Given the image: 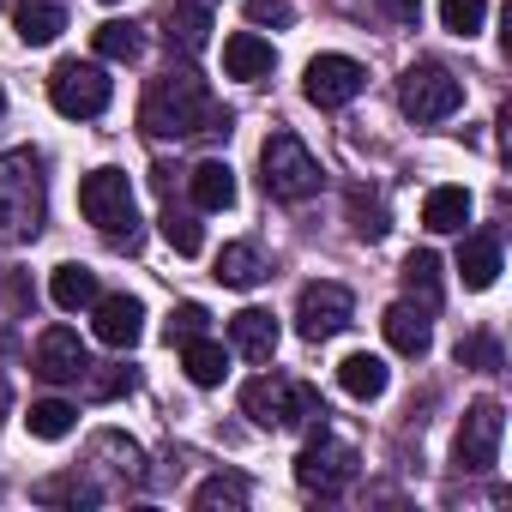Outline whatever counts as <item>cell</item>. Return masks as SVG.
<instances>
[{
  "instance_id": "4",
  "label": "cell",
  "mask_w": 512,
  "mask_h": 512,
  "mask_svg": "<svg viewBox=\"0 0 512 512\" xmlns=\"http://www.w3.org/2000/svg\"><path fill=\"white\" fill-rule=\"evenodd\" d=\"M260 181H266V193L272 199H314L320 193V157L296 139V133H272L266 145H260Z\"/></svg>"
},
{
  "instance_id": "15",
  "label": "cell",
  "mask_w": 512,
  "mask_h": 512,
  "mask_svg": "<svg viewBox=\"0 0 512 512\" xmlns=\"http://www.w3.org/2000/svg\"><path fill=\"white\" fill-rule=\"evenodd\" d=\"M380 332H386V344H392L398 356H428V344H434V320H428V308H416V302H392L386 320H380Z\"/></svg>"
},
{
  "instance_id": "5",
  "label": "cell",
  "mask_w": 512,
  "mask_h": 512,
  "mask_svg": "<svg viewBox=\"0 0 512 512\" xmlns=\"http://www.w3.org/2000/svg\"><path fill=\"white\" fill-rule=\"evenodd\" d=\"M109 97H115V85H109V73H103L97 61H61V67L49 73V103H55L67 121H97V115L109 109Z\"/></svg>"
},
{
  "instance_id": "8",
  "label": "cell",
  "mask_w": 512,
  "mask_h": 512,
  "mask_svg": "<svg viewBox=\"0 0 512 512\" xmlns=\"http://www.w3.org/2000/svg\"><path fill=\"white\" fill-rule=\"evenodd\" d=\"M500 434H506V410H500L494 398H476V404L464 410V422H458L452 464H458L464 476H482V470H494V458H500Z\"/></svg>"
},
{
  "instance_id": "25",
  "label": "cell",
  "mask_w": 512,
  "mask_h": 512,
  "mask_svg": "<svg viewBox=\"0 0 512 512\" xmlns=\"http://www.w3.org/2000/svg\"><path fill=\"white\" fill-rule=\"evenodd\" d=\"M181 368H187L193 386H223V374H229V350L211 344V338H187V344H181Z\"/></svg>"
},
{
  "instance_id": "39",
  "label": "cell",
  "mask_w": 512,
  "mask_h": 512,
  "mask_svg": "<svg viewBox=\"0 0 512 512\" xmlns=\"http://www.w3.org/2000/svg\"><path fill=\"white\" fill-rule=\"evenodd\" d=\"M7 404H13V386H7V374H0V416H7Z\"/></svg>"
},
{
  "instance_id": "23",
  "label": "cell",
  "mask_w": 512,
  "mask_h": 512,
  "mask_svg": "<svg viewBox=\"0 0 512 512\" xmlns=\"http://www.w3.org/2000/svg\"><path fill=\"white\" fill-rule=\"evenodd\" d=\"M338 386H344L350 398H362V404H368V398H380V392L392 386V368H386L380 356L356 350V356H344V362H338Z\"/></svg>"
},
{
  "instance_id": "9",
  "label": "cell",
  "mask_w": 512,
  "mask_h": 512,
  "mask_svg": "<svg viewBox=\"0 0 512 512\" xmlns=\"http://www.w3.org/2000/svg\"><path fill=\"white\" fill-rule=\"evenodd\" d=\"M350 320H356V296H350L344 284H308V290L296 296V332H302L308 344L338 338Z\"/></svg>"
},
{
  "instance_id": "29",
  "label": "cell",
  "mask_w": 512,
  "mask_h": 512,
  "mask_svg": "<svg viewBox=\"0 0 512 512\" xmlns=\"http://www.w3.org/2000/svg\"><path fill=\"white\" fill-rule=\"evenodd\" d=\"M97 55L103 61H139V49H145V37H139V25H127V19H109V25H97Z\"/></svg>"
},
{
  "instance_id": "21",
  "label": "cell",
  "mask_w": 512,
  "mask_h": 512,
  "mask_svg": "<svg viewBox=\"0 0 512 512\" xmlns=\"http://www.w3.org/2000/svg\"><path fill=\"white\" fill-rule=\"evenodd\" d=\"M284 386H290V380H278V374L247 380V386H241V416H247L253 428H278V422H284Z\"/></svg>"
},
{
  "instance_id": "10",
  "label": "cell",
  "mask_w": 512,
  "mask_h": 512,
  "mask_svg": "<svg viewBox=\"0 0 512 512\" xmlns=\"http://www.w3.org/2000/svg\"><path fill=\"white\" fill-rule=\"evenodd\" d=\"M362 85H368V67L350 61V55H314L308 73H302V91H308L314 109H344V103L362 97Z\"/></svg>"
},
{
  "instance_id": "6",
  "label": "cell",
  "mask_w": 512,
  "mask_h": 512,
  "mask_svg": "<svg viewBox=\"0 0 512 512\" xmlns=\"http://www.w3.org/2000/svg\"><path fill=\"white\" fill-rule=\"evenodd\" d=\"M458 103H464V85H458V73H446L440 61H416V67L398 79V109H404L410 121H446V115H458Z\"/></svg>"
},
{
  "instance_id": "1",
  "label": "cell",
  "mask_w": 512,
  "mask_h": 512,
  "mask_svg": "<svg viewBox=\"0 0 512 512\" xmlns=\"http://www.w3.org/2000/svg\"><path fill=\"white\" fill-rule=\"evenodd\" d=\"M229 109L211 97V85L181 67V73H157L145 85V103H139V127L151 139H193V133H229Z\"/></svg>"
},
{
  "instance_id": "36",
  "label": "cell",
  "mask_w": 512,
  "mask_h": 512,
  "mask_svg": "<svg viewBox=\"0 0 512 512\" xmlns=\"http://www.w3.org/2000/svg\"><path fill=\"white\" fill-rule=\"evenodd\" d=\"M247 19L253 25H296V7H290V0H247Z\"/></svg>"
},
{
  "instance_id": "19",
  "label": "cell",
  "mask_w": 512,
  "mask_h": 512,
  "mask_svg": "<svg viewBox=\"0 0 512 512\" xmlns=\"http://www.w3.org/2000/svg\"><path fill=\"white\" fill-rule=\"evenodd\" d=\"M458 278H464V290H494V278H500V235H470L458 247Z\"/></svg>"
},
{
  "instance_id": "20",
  "label": "cell",
  "mask_w": 512,
  "mask_h": 512,
  "mask_svg": "<svg viewBox=\"0 0 512 512\" xmlns=\"http://www.w3.org/2000/svg\"><path fill=\"white\" fill-rule=\"evenodd\" d=\"M49 296H55V308H61V314H79V308H91V302L103 296V284H97V272H91V266L67 260V266H55Z\"/></svg>"
},
{
  "instance_id": "2",
  "label": "cell",
  "mask_w": 512,
  "mask_h": 512,
  "mask_svg": "<svg viewBox=\"0 0 512 512\" xmlns=\"http://www.w3.org/2000/svg\"><path fill=\"white\" fill-rule=\"evenodd\" d=\"M49 217V175L37 151H0V247H25L43 235Z\"/></svg>"
},
{
  "instance_id": "28",
  "label": "cell",
  "mask_w": 512,
  "mask_h": 512,
  "mask_svg": "<svg viewBox=\"0 0 512 512\" xmlns=\"http://www.w3.org/2000/svg\"><path fill=\"white\" fill-rule=\"evenodd\" d=\"M73 422H79V410H73L67 398H37V404H31V416H25V428H31L37 440H67V434H73Z\"/></svg>"
},
{
  "instance_id": "18",
  "label": "cell",
  "mask_w": 512,
  "mask_h": 512,
  "mask_svg": "<svg viewBox=\"0 0 512 512\" xmlns=\"http://www.w3.org/2000/svg\"><path fill=\"white\" fill-rule=\"evenodd\" d=\"M13 31L31 49H43V43H55L67 31V7H61V0H19V7H13Z\"/></svg>"
},
{
  "instance_id": "30",
  "label": "cell",
  "mask_w": 512,
  "mask_h": 512,
  "mask_svg": "<svg viewBox=\"0 0 512 512\" xmlns=\"http://www.w3.org/2000/svg\"><path fill=\"white\" fill-rule=\"evenodd\" d=\"M163 241H169L175 253H187V260H193V253L205 247V229H199V217H193V211L163 205Z\"/></svg>"
},
{
  "instance_id": "37",
  "label": "cell",
  "mask_w": 512,
  "mask_h": 512,
  "mask_svg": "<svg viewBox=\"0 0 512 512\" xmlns=\"http://www.w3.org/2000/svg\"><path fill=\"white\" fill-rule=\"evenodd\" d=\"M380 19H392V25L416 31V25H422V0H380Z\"/></svg>"
},
{
  "instance_id": "17",
  "label": "cell",
  "mask_w": 512,
  "mask_h": 512,
  "mask_svg": "<svg viewBox=\"0 0 512 512\" xmlns=\"http://www.w3.org/2000/svg\"><path fill=\"white\" fill-rule=\"evenodd\" d=\"M187 193H193L199 211H229L235 205V169L223 157H205V163L187 169Z\"/></svg>"
},
{
  "instance_id": "24",
  "label": "cell",
  "mask_w": 512,
  "mask_h": 512,
  "mask_svg": "<svg viewBox=\"0 0 512 512\" xmlns=\"http://www.w3.org/2000/svg\"><path fill=\"white\" fill-rule=\"evenodd\" d=\"M217 284H229V290H253L266 278V260H260V247L253 241H229L223 253H217V272H211Z\"/></svg>"
},
{
  "instance_id": "3",
  "label": "cell",
  "mask_w": 512,
  "mask_h": 512,
  "mask_svg": "<svg viewBox=\"0 0 512 512\" xmlns=\"http://www.w3.org/2000/svg\"><path fill=\"white\" fill-rule=\"evenodd\" d=\"M79 211H85V223H97L109 241H121V247L139 241V199H133L127 169H91V175L79 181Z\"/></svg>"
},
{
  "instance_id": "26",
  "label": "cell",
  "mask_w": 512,
  "mask_h": 512,
  "mask_svg": "<svg viewBox=\"0 0 512 512\" xmlns=\"http://www.w3.org/2000/svg\"><path fill=\"white\" fill-rule=\"evenodd\" d=\"M404 290H410V302L416 308H440V253H428V247H416L410 260H404Z\"/></svg>"
},
{
  "instance_id": "33",
  "label": "cell",
  "mask_w": 512,
  "mask_h": 512,
  "mask_svg": "<svg viewBox=\"0 0 512 512\" xmlns=\"http://www.w3.org/2000/svg\"><path fill=\"white\" fill-rule=\"evenodd\" d=\"M37 500H73V506H97L103 488H91L85 476H55V482H37Z\"/></svg>"
},
{
  "instance_id": "40",
  "label": "cell",
  "mask_w": 512,
  "mask_h": 512,
  "mask_svg": "<svg viewBox=\"0 0 512 512\" xmlns=\"http://www.w3.org/2000/svg\"><path fill=\"white\" fill-rule=\"evenodd\" d=\"M0 109H7V97H0Z\"/></svg>"
},
{
  "instance_id": "32",
  "label": "cell",
  "mask_w": 512,
  "mask_h": 512,
  "mask_svg": "<svg viewBox=\"0 0 512 512\" xmlns=\"http://www.w3.org/2000/svg\"><path fill=\"white\" fill-rule=\"evenodd\" d=\"M193 506L199 512H211V506H247V482L241 476H211V482L193 488Z\"/></svg>"
},
{
  "instance_id": "13",
  "label": "cell",
  "mask_w": 512,
  "mask_h": 512,
  "mask_svg": "<svg viewBox=\"0 0 512 512\" xmlns=\"http://www.w3.org/2000/svg\"><path fill=\"white\" fill-rule=\"evenodd\" d=\"M272 67H278V49H272L260 31H235V37L223 43V73H229V79L260 85V79H272Z\"/></svg>"
},
{
  "instance_id": "12",
  "label": "cell",
  "mask_w": 512,
  "mask_h": 512,
  "mask_svg": "<svg viewBox=\"0 0 512 512\" xmlns=\"http://www.w3.org/2000/svg\"><path fill=\"white\" fill-rule=\"evenodd\" d=\"M91 332L109 350H133L139 332H145V302L139 296H97L91 302Z\"/></svg>"
},
{
  "instance_id": "16",
  "label": "cell",
  "mask_w": 512,
  "mask_h": 512,
  "mask_svg": "<svg viewBox=\"0 0 512 512\" xmlns=\"http://www.w3.org/2000/svg\"><path fill=\"white\" fill-rule=\"evenodd\" d=\"M163 37H169V49L199 55L211 43V0H175L169 19H163Z\"/></svg>"
},
{
  "instance_id": "11",
  "label": "cell",
  "mask_w": 512,
  "mask_h": 512,
  "mask_svg": "<svg viewBox=\"0 0 512 512\" xmlns=\"http://www.w3.org/2000/svg\"><path fill=\"white\" fill-rule=\"evenodd\" d=\"M31 368H37L49 386H73V380H85L91 356H85V344H79V332H73V326H49V332L37 338Z\"/></svg>"
},
{
  "instance_id": "35",
  "label": "cell",
  "mask_w": 512,
  "mask_h": 512,
  "mask_svg": "<svg viewBox=\"0 0 512 512\" xmlns=\"http://www.w3.org/2000/svg\"><path fill=\"white\" fill-rule=\"evenodd\" d=\"M85 380H91L97 398H121V392L133 386V368H115V362H109V368H85Z\"/></svg>"
},
{
  "instance_id": "34",
  "label": "cell",
  "mask_w": 512,
  "mask_h": 512,
  "mask_svg": "<svg viewBox=\"0 0 512 512\" xmlns=\"http://www.w3.org/2000/svg\"><path fill=\"white\" fill-rule=\"evenodd\" d=\"M205 326H211V314H205L199 302H181L163 332H169V344H187V338H205Z\"/></svg>"
},
{
  "instance_id": "7",
  "label": "cell",
  "mask_w": 512,
  "mask_h": 512,
  "mask_svg": "<svg viewBox=\"0 0 512 512\" xmlns=\"http://www.w3.org/2000/svg\"><path fill=\"white\" fill-rule=\"evenodd\" d=\"M356 446H344V440H332V428H314L308 434V446H302V458H296V482L308 488V494H344L350 482H356Z\"/></svg>"
},
{
  "instance_id": "22",
  "label": "cell",
  "mask_w": 512,
  "mask_h": 512,
  "mask_svg": "<svg viewBox=\"0 0 512 512\" xmlns=\"http://www.w3.org/2000/svg\"><path fill=\"white\" fill-rule=\"evenodd\" d=\"M464 223H470V193H464V187H434V193L422 199V229H434V235H464Z\"/></svg>"
},
{
  "instance_id": "31",
  "label": "cell",
  "mask_w": 512,
  "mask_h": 512,
  "mask_svg": "<svg viewBox=\"0 0 512 512\" xmlns=\"http://www.w3.org/2000/svg\"><path fill=\"white\" fill-rule=\"evenodd\" d=\"M440 25L452 37H476L488 25V0H440Z\"/></svg>"
},
{
  "instance_id": "14",
  "label": "cell",
  "mask_w": 512,
  "mask_h": 512,
  "mask_svg": "<svg viewBox=\"0 0 512 512\" xmlns=\"http://www.w3.org/2000/svg\"><path fill=\"white\" fill-rule=\"evenodd\" d=\"M278 314L272 308H241L235 320H229V344L247 356V362H272L278 356Z\"/></svg>"
},
{
  "instance_id": "38",
  "label": "cell",
  "mask_w": 512,
  "mask_h": 512,
  "mask_svg": "<svg viewBox=\"0 0 512 512\" xmlns=\"http://www.w3.org/2000/svg\"><path fill=\"white\" fill-rule=\"evenodd\" d=\"M458 362H482V368H500V350L488 338H464L458 344Z\"/></svg>"
},
{
  "instance_id": "41",
  "label": "cell",
  "mask_w": 512,
  "mask_h": 512,
  "mask_svg": "<svg viewBox=\"0 0 512 512\" xmlns=\"http://www.w3.org/2000/svg\"><path fill=\"white\" fill-rule=\"evenodd\" d=\"M109 7H115V0H109Z\"/></svg>"
},
{
  "instance_id": "27",
  "label": "cell",
  "mask_w": 512,
  "mask_h": 512,
  "mask_svg": "<svg viewBox=\"0 0 512 512\" xmlns=\"http://www.w3.org/2000/svg\"><path fill=\"white\" fill-rule=\"evenodd\" d=\"M278 428H302V434L326 428V404H320V392H314L308 380H290V386H284V422H278Z\"/></svg>"
}]
</instances>
